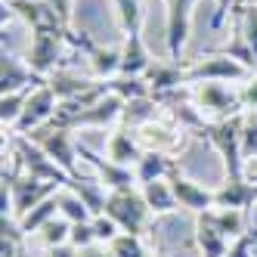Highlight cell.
Masks as SVG:
<instances>
[{"label": "cell", "mask_w": 257, "mask_h": 257, "mask_svg": "<svg viewBox=\"0 0 257 257\" xmlns=\"http://www.w3.org/2000/svg\"><path fill=\"white\" fill-rule=\"evenodd\" d=\"M164 112V105L155 99V96H143V99H131L124 105V115H121V124H127V127H143L146 121H152V118H158Z\"/></svg>", "instance_id": "cell-30"}, {"label": "cell", "mask_w": 257, "mask_h": 257, "mask_svg": "<svg viewBox=\"0 0 257 257\" xmlns=\"http://www.w3.org/2000/svg\"><path fill=\"white\" fill-rule=\"evenodd\" d=\"M65 189L78 192L93 217L105 214V198H108V189L102 186L99 180H93V177H75V180H71V186H65Z\"/></svg>", "instance_id": "cell-28"}, {"label": "cell", "mask_w": 257, "mask_h": 257, "mask_svg": "<svg viewBox=\"0 0 257 257\" xmlns=\"http://www.w3.org/2000/svg\"><path fill=\"white\" fill-rule=\"evenodd\" d=\"M232 4H235V10H242V7H254L257 0H232ZM235 10H232V13H235Z\"/></svg>", "instance_id": "cell-45"}, {"label": "cell", "mask_w": 257, "mask_h": 257, "mask_svg": "<svg viewBox=\"0 0 257 257\" xmlns=\"http://www.w3.org/2000/svg\"><path fill=\"white\" fill-rule=\"evenodd\" d=\"M192 105L198 108L201 115H205L208 124L245 112L242 102H238V90H235L232 84H220V81L192 84Z\"/></svg>", "instance_id": "cell-6"}, {"label": "cell", "mask_w": 257, "mask_h": 257, "mask_svg": "<svg viewBox=\"0 0 257 257\" xmlns=\"http://www.w3.org/2000/svg\"><path fill=\"white\" fill-rule=\"evenodd\" d=\"M56 108H59V96L53 93V87L44 81L41 87L31 90L28 105H25V112H22V121H19V127H16L13 134L28 137L31 131H38V127H47V124L53 121V115H56ZM13 134H10V137H13Z\"/></svg>", "instance_id": "cell-14"}, {"label": "cell", "mask_w": 257, "mask_h": 257, "mask_svg": "<svg viewBox=\"0 0 257 257\" xmlns=\"http://www.w3.org/2000/svg\"><path fill=\"white\" fill-rule=\"evenodd\" d=\"M47 4L56 10V16L62 19V25L71 28V19H75V0H47Z\"/></svg>", "instance_id": "cell-41"}, {"label": "cell", "mask_w": 257, "mask_h": 257, "mask_svg": "<svg viewBox=\"0 0 257 257\" xmlns=\"http://www.w3.org/2000/svg\"><path fill=\"white\" fill-rule=\"evenodd\" d=\"M124 99L121 96H115L112 90L108 93H102L93 105H87V108H81V112L71 118V124H68V131H78V127H96V131H112V127H118L121 124V115H124Z\"/></svg>", "instance_id": "cell-15"}, {"label": "cell", "mask_w": 257, "mask_h": 257, "mask_svg": "<svg viewBox=\"0 0 257 257\" xmlns=\"http://www.w3.org/2000/svg\"><path fill=\"white\" fill-rule=\"evenodd\" d=\"M62 186L47 180H34L28 174H22L16 164H10V171L4 168V186H0V195H10V217L19 220L22 214H28L31 208H38L41 201H47L50 195H56Z\"/></svg>", "instance_id": "cell-2"}, {"label": "cell", "mask_w": 257, "mask_h": 257, "mask_svg": "<svg viewBox=\"0 0 257 257\" xmlns=\"http://www.w3.org/2000/svg\"><path fill=\"white\" fill-rule=\"evenodd\" d=\"M96 242V229H93V220H87V223H71V238L68 245L71 248H87Z\"/></svg>", "instance_id": "cell-39"}, {"label": "cell", "mask_w": 257, "mask_h": 257, "mask_svg": "<svg viewBox=\"0 0 257 257\" xmlns=\"http://www.w3.org/2000/svg\"><path fill=\"white\" fill-rule=\"evenodd\" d=\"M44 78H38L31 71V65L25 62V56L4 50V62H0V93H16V90H31L41 87Z\"/></svg>", "instance_id": "cell-19"}, {"label": "cell", "mask_w": 257, "mask_h": 257, "mask_svg": "<svg viewBox=\"0 0 257 257\" xmlns=\"http://www.w3.org/2000/svg\"><path fill=\"white\" fill-rule=\"evenodd\" d=\"M140 192H143L146 205H149V211H152L155 217H168V214L180 211V208H177V195H174V189H171V180L146 183V186H140Z\"/></svg>", "instance_id": "cell-26"}, {"label": "cell", "mask_w": 257, "mask_h": 257, "mask_svg": "<svg viewBox=\"0 0 257 257\" xmlns=\"http://www.w3.org/2000/svg\"><path fill=\"white\" fill-rule=\"evenodd\" d=\"M90 65V78L93 81H112L121 75V47H96L93 53L87 56Z\"/></svg>", "instance_id": "cell-24"}, {"label": "cell", "mask_w": 257, "mask_h": 257, "mask_svg": "<svg viewBox=\"0 0 257 257\" xmlns=\"http://www.w3.org/2000/svg\"><path fill=\"white\" fill-rule=\"evenodd\" d=\"M34 90V87H31ZM31 90H16V93H0V124H4V134H13L22 121V112L28 105Z\"/></svg>", "instance_id": "cell-29"}, {"label": "cell", "mask_w": 257, "mask_h": 257, "mask_svg": "<svg viewBox=\"0 0 257 257\" xmlns=\"http://www.w3.org/2000/svg\"><path fill=\"white\" fill-rule=\"evenodd\" d=\"M168 180H171V189H174V195H177V208H180V211L198 217V214H205V211L214 208V189L201 186L198 180H192L189 174H183L180 164L171 171Z\"/></svg>", "instance_id": "cell-13"}, {"label": "cell", "mask_w": 257, "mask_h": 257, "mask_svg": "<svg viewBox=\"0 0 257 257\" xmlns=\"http://www.w3.org/2000/svg\"><path fill=\"white\" fill-rule=\"evenodd\" d=\"M257 205V180L238 177L229 180L223 177L220 186H214V208H235V211H251Z\"/></svg>", "instance_id": "cell-18"}, {"label": "cell", "mask_w": 257, "mask_h": 257, "mask_svg": "<svg viewBox=\"0 0 257 257\" xmlns=\"http://www.w3.org/2000/svg\"><path fill=\"white\" fill-rule=\"evenodd\" d=\"M93 229H96V242H102V245H108L115 235H121V226L115 223L108 214H99V217H93Z\"/></svg>", "instance_id": "cell-40"}, {"label": "cell", "mask_w": 257, "mask_h": 257, "mask_svg": "<svg viewBox=\"0 0 257 257\" xmlns=\"http://www.w3.org/2000/svg\"><path fill=\"white\" fill-rule=\"evenodd\" d=\"M22 19L31 31H68L47 0H4V22Z\"/></svg>", "instance_id": "cell-11"}, {"label": "cell", "mask_w": 257, "mask_h": 257, "mask_svg": "<svg viewBox=\"0 0 257 257\" xmlns=\"http://www.w3.org/2000/svg\"><path fill=\"white\" fill-rule=\"evenodd\" d=\"M251 68L235 62L226 53H208V56L189 59V84H205V81H220V84H242Z\"/></svg>", "instance_id": "cell-9"}, {"label": "cell", "mask_w": 257, "mask_h": 257, "mask_svg": "<svg viewBox=\"0 0 257 257\" xmlns=\"http://www.w3.org/2000/svg\"><path fill=\"white\" fill-rule=\"evenodd\" d=\"M242 158H245V164L257 161V112H245V124H242Z\"/></svg>", "instance_id": "cell-37"}, {"label": "cell", "mask_w": 257, "mask_h": 257, "mask_svg": "<svg viewBox=\"0 0 257 257\" xmlns=\"http://www.w3.org/2000/svg\"><path fill=\"white\" fill-rule=\"evenodd\" d=\"M177 164H180V161L171 158V155H161V152H143V158L134 164L137 183H140V186H146V183H155V180H168Z\"/></svg>", "instance_id": "cell-23"}, {"label": "cell", "mask_w": 257, "mask_h": 257, "mask_svg": "<svg viewBox=\"0 0 257 257\" xmlns=\"http://www.w3.org/2000/svg\"><path fill=\"white\" fill-rule=\"evenodd\" d=\"M78 155H81V161L87 164V168L96 174V180L102 183L108 192H112V189H131V186H140L134 168H124V164L108 161L105 155H96L87 143H81V146H78Z\"/></svg>", "instance_id": "cell-16"}, {"label": "cell", "mask_w": 257, "mask_h": 257, "mask_svg": "<svg viewBox=\"0 0 257 257\" xmlns=\"http://www.w3.org/2000/svg\"><path fill=\"white\" fill-rule=\"evenodd\" d=\"M152 257H164V254H152Z\"/></svg>", "instance_id": "cell-47"}, {"label": "cell", "mask_w": 257, "mask_h": 257, "mask_svg": "<svg viewBox=\"0 0 257 257\" xmlns=\"http://www.w3.org/2000/svg\"><path fill=\"white\" fill-rule=\"evenodd\" d=\"M10 155H13V164L19 168L22 174L34 177V180H47V183H56V186H71V180L75 177H68L56 161H53L38 143H31L28 137H19V134H13L10 137Z\"/></svg>", "instance_id": "cell-3"}, {"label": "cell", "mask_w": 257, "mask_h": 257, "mask_svg": "<svg viewBox=\"0 0 257 257\" xmlns=\"http://www.w3.org/2000/svg\"><path fill=\"white\" fill-rule=\"evenodd\" d=\"M59 217H65L68 223H87V220H93L90 208L84 205V198L71 189H59Z\"/></svg>", "instance_id": "cell-34"}, {"label": "cell", "mask_w": 257, "mask_h": 257, "mask_svg": "<svg viewBox=\"0 0 257 257\" xmlns=\"http://www.w3.org/2000/svg\"><path fill=\"white\" fill-rule=\"evenodd\" d=\"M198 0H164V47L171 59H183V50L189 44L192 13Z\"/></svg>", "instance_id": "cell-10"}, {"label": "cell", "mask_w": 257, "mask_h": 257, "mask_svg": "<svg viewBox=\"0 0 257 257\" xmlns=\"http://www.w3.org/2000/svg\"><path fill=\"white\" fill-rule=\"evenodd\" d=\"M108 251L112 257H152V248L146 245V235L137 232H121L108 242Z\"/></svg>", "instance_id": "cell-33"}, {"label": "cell", "mask_w": 257, "mask_h": 257, "mask_svg": "<svg viewBox=\"0 0 257 257\" xmlns=\"http://www.w3.org/2000/svg\"><path fill=\"white\" fill-rule=\"evenodd\" d=\"M152 59L155 56L149 53V47H146V41H143V28L124 34V41H121V75L143 78L146 71H149Z\"/></svg>", "instance_id": "cell-20"}, {"label": "cell", "mask_w": 257, "mask_h": 257, "mask_svg": "<svg viewBox=\"0 0 257 257\" xmlns=\"http://www.w3.org/2000/svg\"><path fill=\"white\" fill-rule=\"evenodd\" d=\"M235 31L242 34L245 44L251 47V53L257 56V4H254V7L235 10Z\"/></svg>", "instance_id": "cell-36"}, {"label": "cell", "mask_w": 257, "mask_h": 257, "mask_svg": "<svg viewBox=\"0 0 257 257\" xmlns=\"http://www.w3.org/2000/svg\"><path fill=\"white\" fill-rule=\"evenodd\" d=\"M78 257H112V251H108V245H102V242H93L87 248H78Z\"/></svg>", "instance_id": "cell-43"}, {"label": "cell", "mask_w": 257, "mask_h": 257, "mask_svg": "<svg viewBox=\"0 0 257 257\" xmlns=\"http://www.w3.org/2000/svg\"><path fill=\"white\" fill-rule=\"evenodd\" d=\"M31 238H34V242H38L44 251L59 248V245H68V238H71V223H68L65 217H56V220H50L44 229L34 232Z\"/></svg>", "instance_id": "cell-32"}, {"label": "cell", "mask_w": 257, "mask_h": 257, "mask_svg": "<svg viewBox=\"0 0 257 257\" xmlns=\"http://www.w3.org/2000/svg\"><path fill=\"white\" fill-rule=\"evenodd\" d=\"M59 217V192L56 195H50L47 201H41L38 208H31L28 214H22L19 220H16V223H19V229L25 232V238H31L38 229H44L50 220H56Z\"/></svg>", "instance_id": "cell-27"}, {"label": "cell", "mask_w": 257, "mask_h": 257, "mask_svg": "<svg viewBox=\"0 0 257 257\" xmlns=\"http://www.w3.org/2000/svg\"><path fill=\"white\" fill-rule=\"evenodd\" d=\"M105 214L121 226V232H137V235H146L149 232V223L155 220V214L149 211V205H146L140 186L112 189L108 198H105Z\"/></svg>", "instance_id": "cell-4"}, {"label": "cell", "mask_w": 257, "mask_h": 257, "mask_svg": "<svg viewBox=\"0 0 257 257\" xmlns=\"http://www.w3.org/2000/svg\"><path fill=\"white\" fill-rule=\"evenodd\" d=\"M44 257H78V248H71V245H59V248L44 251Z\"/></svg>", "instance_id": "cell-44"}, {"label": "cell", "mask_w": 257, "mask_h": 257, "mask_svg": "<svg viewBox=\"0 0 257 257\" xmlns=\"http://www.w3.org/2000/svg\"><path fill=\"white\" fill-rule=\"evenodd\" d=\"M16 257H34V254H28V245H25V248H22L19 254H16Z\"/></svg>", "instance_id": "cell-46"}, {"label": "cell", "mask_w": 257, "mask_h": 257, "mask_svg": "<svg viewBox=\"0 0 257 257\" xmlns=\"http://www.w3.org/2000/svg\"><path fill=\"white\" fill-rule=\"evenodd\" d=\"M242 124H245V112L242 115H232V118H223V121H211L205 127L208 143L214 146V152L223 161V177L229 180H238V177H248L245 174V158H242Z\"/></svg>", "instance_id": "cell-1"}, {"label": "cell", "mask_w": 257, "mask_h": 257, "mask_svg": "<svg viewBox=\"0 0 257 257\" xmlns=\"http://www.w3.org/2000/svg\"><path fill=\"white\" fill-rule=\"evenodd\" d=\"M105 84H108V90H112L115 96H121L124 102L152 96V90H149V84H146V78H127V75H118V78L105 81Z\"/></svg>", "instance_id": "cell-35"}, {"label": "cell", "mask_w": 257, "mask_h": 257, "mask_svg": "<svg viewBox=\"0 0 257 257\" xmlns=\"http://www.w3.org/2000/svg\"><path fill=\"white\" fill-rule=\"evenodd\" d=\"M235 90H238V102H242L245 112H257V71L248 75L242 84H235Z\"/></svg>", "instance_id": "cell-38"}, {"label": "cell", "mask_w": 257, "mask_h": 257, "mask_svg": "<svg viewBox=\"0 0 257 257\" xmlns=\"http://www.w3.org/2000/svg\"><path fill=\"white\" fill-rule=\"evenodd\" d=\"M68 31H31L28 47H25V62L38 78H50L53 71H59V56L65 47Z\"/></svg>", "instance_id": "cell-8"}, {"label": "cell", "mask_w": 257, "mask_h": 257, "mask_svg": "<svg viewBox=\"0 0 257 257\" xmlns=\"http://www.w3.org/2000/svg\"><path fill=\"white\" fill-rule=\"evenodd\" d=\"M28 140H31V143H38L41 149H44L53 161H56L68 177H81V171H78V161H81L78 146H81V140L75 137V131H65V127L47 124V127H38V131H31Z\"/></svg>", "instance_id": "cell-7"}, {"label": "cell", "mask_w": 257, "mask_h": 257, "mask_svg": "<svg viewBox=\"0 0 257 257\" xmlns=\"http://www.w3.org/2000/svg\"><path fill=\"white\" fill-rule=\"evenodd\" d=\"M112 13H115V22H118L121 34L140 31L143 22H146V7H143V0H112Z\"/></svg>", "instance_id": "cell-31"}, {"label": "cell", "mask_w": 257, "mask_h": 257, "mask_svg": "<svg viewBox=\"0 0 257 257\" xmlns=\"http://www.w3.org/2000/svg\"><path fill=\"white\" fill-rule=\"evenodd\" d=\"M102 155L108 161H115V164L134 168V164L143 158V146L137 140V131H134V127H127V124L112 127L108 137H105V143H102Z\"/></svg>", "instance_id": "cell-17"}, {"label": "cell", "mask_w": 257, "mask_h": 257, "mask_svg": "<svg viewBox=\"0 0 257 257\" xmlns=\"http://www.w3.org/2000/svg\"><path fill=\"white\" fill-rule=\"evenodd\" d=\"M235 10V4H232V0H214V28H220V25H223L226 19H229V13Z\"/></svg>", "instance_id": "cell-42"}, {"label": "cell", "mask_w": 257, "mask_h": 257, "mask_svg": "<svg viewBox=\"0 0 257 257\" xmlns=\"http://www.w3.org/2000/svg\"><path fill=\"white\" fill-rule=\"evenodd\" d=\"M146 84H149L152 96H168L174 90L189 87V59H152L146 71Z\"/></svg>", "instance_id": "cell-12"}, {"label": "cell", "mask_w": 257, "mask_h": 257, "mask_svg": "<svg viewBox=\"0 0 257 257\" xmlns=\"http://www.w3.org/2000/svg\"><path fill=\"white\" fill-rule=\"evenodd\" d=\"M205 217L229 238V242H238L242 235H248V214L245 211H235V208H211V211H205Z\"/></svg>", "instance_id": "cell-25"}, {"label": "cell", "mask_w": 257, "mask_h": 257, "mask_svg": "<svg viewBox=\"0 0 257 257\" xmlns=\"http://www.w3.org/2000/svg\"><path fill=\"white\" fill-rule=\"evenodd\" d=\"M47 84L53 87V93L59 96V102H65V99L87 96L90 90H96L102 81H93L90 75H78V71H71V68H59L47 78Z\"/></svg>", "instance_id": "cell-22"}, {"label": "cell", "mask_w": 257, "mask_h": 257, "mask_svg": "<svg viewBox=\"0 0 257 257\" xmlns=\"http://www.w3.org/2000/svg\"><path fill=\"white\" fill-rule=\"evenodd\" d=\"M192 242H195V251H198L201 257H229V251H232V242L211 223L205 214L195 217Z\"/></svg>", "instance_id": "cell-21"}, {"label": "cell", "mask_w": 257, "mask_h": 257, "mask_svg": "<svg viewBox=\"0 0 257 257\" xmlns=\"http://www.w3.org/2000/svg\"><path fill=\"white\" fill-rule=\"evenodd\" d=\"M137 140L143 146V152H161V155H171V158L180 161V155L186 152V146H189V131L180 127L168 112H161L158 118L137 127Z\"/></svg>", "instance_id": "cell-5"}]
</instances>
